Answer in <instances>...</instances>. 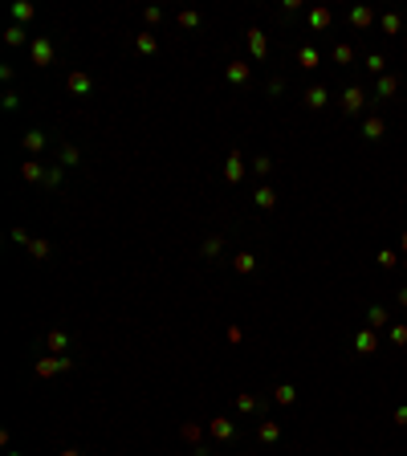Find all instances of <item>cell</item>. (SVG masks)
Listing matches in <instances>:
<instances>
[{
	"label": "cell",
	"mask_w": 407,
	"mask_h": 456,
	"mask_svg": "<svg viewBox=\"0 0 407 456\" xmlns=\"http://www.w3.org/2000/svg\"><path fill=\"white\" fill-rule=\"evenodd\" d=\"M358 102H362V94H358V90H350V94H346V110H358Z\"/></svg>",
	"instance_id": "obj_1"
}]
</instances>
